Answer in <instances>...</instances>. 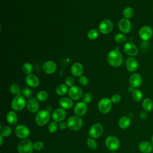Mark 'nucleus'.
Returning a JSON list of instances; mask_svg holds the SVG:
<instances>
[{"instance_id":"28","label":"nucleus","mask_w":153,"mask_h":153,"mask_svg":"<svg viewBox=\"0 0 153 153\" xmlns=\"http://www.w3.org/2000/svg\"><path fill=\"white\" fill-rule=\"evenodd\" d=\"M68 91V86L66 84H60L56 88V93L59 96L65 95Z\"/></svg>"},{"instance_id":"18","label":"nucleus","mask_w":153,"mask_h":153,"mask_svg":"<svg viewBox=\"0 0 153 153\" xmlns=\"http://www.w3.org/2000/svg\"><path fill=\"white\" fill-rule=\"evenodd\" d=\"M57 69V65L56 63L52 60H48L45 62L42 66V69L44 72L47 74H53Z\"/></svg>"},{"instance_id":"43","label":"nucleus","mask_w":153,"mask_h":153,"mask_svg":"<svg viewBox=\"0 0 153 153\" xmlns=\"http://www.w3.org/2000/svg\"><path fill=\"white\" fill-rule=\"evenodd\" d=\"M92 100V95L90 93H85L82 97V100L85 103H89Z\"/></svg>"},{"instance_id":"51","label":"nucleus","mask_w":153,"mask_h":153,"mask_svg":"<svg viewBox=\"0 0 153 153\" xmlns=\"http://www.w3.org/2000/svg\"><path fill=\"white\" fill-rule=\"evenodd\" d=\"M112 153H115V152H112Z\"/></svg>"},{"instance_id":"26","label":"nucleus","mask_w":153,"mask_h":153,"mask_svg":"<svg viewBox=\"0 0 153 153\" xmlns=\"http://www.w3.org/2000/svg\"><path fill=\"white\" fill-rule=\"evenodd\" d=\"M6 119L8 123L12 125L15 124L17 121V115L14 111H10L7 114Z\"/></svg>"},{"instance_id":"16","label":"nucleus","mask_w":153,"mask_h":153,"mask_svg":"<svg viewBox=\"0 0 153 153\" xmlns=\"http://www.w3.org/2000/svg\"><path fill=\"white\" fill-rule=\"evenodd\" d=\"M74 113L78 117L84 116L87 111V103L82 102H78L74 107Z\"/></svg>"},{"instance_id":"47","label":"nucleus","mask_w":153,"mask_h":153,"mask_svg":"<svg viewBox=\"0 0 153 153\" xmlns=\"http://www.w3.org/2000/svg\"><path fill=\"white\" fill-rule=\"evenodd\" d=\"M134 88L133 87H132V86H131V85H130V87H128L127 90H128V91H129V92H131V93H132V92L134 91Z\"/></svg>"},{"instance_id":"41","label":"nucleus","mask_w":153,"mask_h":153,"mask_svg":"<svg viewBox=\"0 0 153 153\" xmlns=\"http://www.w3.org/2000/svg\"><path fill=\"white\" fill-rule=\"evenodd\" d=\"M65 84L67 86H69L70 87L74 86L75 84V80L72 76H67L65 78Z\"/></svg>"},{"instance_id":"9","label":"nucleus","mask_w":153,"mask_h":153,"mask_svg":"<svg viewBox=\"0 0 153 153\" xmlns=\"http://www.w3.org/2000/svg\"><path fill=\"white\" fill-rule=\"evenodd\" d=\"M113 29V23L109 19L103 20L99 25V31L103 34L110 33Z\"/></svg>"},{"instance_id":"15","label":"nucleus","mask_w":153,"mask_h":153,"mask_svg":"<svg viewBox=\"0 0 153 153\" xmlns=\"http://www.w3.org/2000/svg\"><path fill=\"white\" fill-rule=\"evenodd\" d=\"M66 112L63 108H57L53 111L51 114V118L54 121L57 123L62 121L66 117Z\"/></svg>"},{"instance_id":"23","label":"nucleus","mask_w":153,"mask_h":153,"mask_svg":"<svg viewBox=\"0 0 153 153\" xmlns=\"http://www.w3.org/2000/svg\"><path fill=\"white\" fill-rule=\"evenodd\" d=\"M139 149L142 153H151L152 151L153 146L149 142L143 141L139 143Z\"/></svg>"},{"instance_id":"44","label":"nucleus","mask_w":153,"mask_h":153,"mask_svg":"<svg viewBox=\"0 0 153 153\" xmlns=\"http://www.w3.org/2000/svg\"><path fill=\"white\" fill-rule=\"evenodd\" d=\"M121 97L120 94H115L112 96V97L111 98V100L112 103H119L121 101Z\"/></svg>"},{"instance_id":"20","label":"nucleus","mask_w":153,"mask_h":153,"mask_svg":"<svg viewBox=\"0 0 153 153\" xmlns=\"http://www.w3.org/2000/svg\"><path fill=\"white\" fill-rule=\"evenodd\" d=\"M142 82V78L140 74L134 73L130 75L129 78V83L134 88L139 87Z\"/></svg>"},{"instance_id":"6","label":"nucleus","mask_w":153,"mask_h":153,"mask_svg":"<svg viewBox=\"0 0 153 153\" xmlns=\"http://www.w3.org/2000/svg\"><path fill=\"white\" fill-rule=\"evenodd\" d=\"M112 101L108 97H103L98 102V109L103 114L108 113L112 108Z\"/></svg>"},{"instance_id":"24","label":"nucleus","mask_w":153,"mask_h":153,"mask_svg":"<svg viewBox=\"0 0 153 153\" xmlns=\"http://www.w3.org/2000/svg\"><path fill=\"white\" fill-rule=\"evenodd\" d=\"M59 105L62 108L65 109H69L73 106V101L71 99L68 97H62L59 100Z\"/></svg>"},{"instance_id":"12","label":"nucleus","mask_w":153,"mask_h":153,"mask_svg":"<svg viewBox=\"0 0 153 153\" xmlns=\"http://www.w3.org/2000/svg\"><path fill=\"white\" fill-rule=\"evenodd\" d=\"M118 27L123 33H128L131 29V25L128 19L123 18L119 20Z\"/></svg>"},{"instance_id":"46","label":"nucleus","mask_w":153,"mask_h":153,"mask_svg":"<svg viewBox=\"0 0 153 153\" xmlns=\"http://www.w3.org/2000/svg\"><path fill=\"white\" fill-rule=\"evenodd\" d=\"M139 117L141 120L145 119L147 117V112H146L145 111L141 112L139 114Z\"/></svg>"},{"instance_id":"25","label":"nucleus","mask_w":153,"mask_h":153,"mask_svg":"<svg viewBox=\"0 0 153 153\" xmlns=\"http://www.w3.org/2000/svg\"><path fill=\"white\" fill-rule=\"evenodd\" d=\"M130 123V118L127 116H123L121 117L118 121V126L121 129H126L129 127Z\"/></svg>"},{"instance_id":"8","label":"nucleus","mask_w":153,"mask_h":153,"mask_svg":"<svg viewBox=\"0 0 153 153\" xmlns=\"http://www.w3.org/2000/svg\"><path fill=\"white\" fill-rule=\"evenodd\" d=\"M103 131V127L100 123H95L90 128L88 134L90 137L93 139L99 138L100 137Z\"/></svg>"},{"instance_id":"33","label":"nucleus","mask_w":153,"mask_h":153,"mask_svg":"<svg viewBox=\"0 0 153 153\" xmlns=\"http://www.w3.org/2000/svg\"><path fill=\"white\" fill-rule=\"evenodd\" d=\"M22 71L25 74H26L27 75L31 74L32 72L33 71V66L32 64L29 62L24 63L22 66Z\"/></svg>"},{"instance_id":"10","label":"nucleus","mask_w":153,"mask_h":153,"mask_svg":"<svg viewBox=\"0 0 153 153\" xmlns=\"http://www.w3.org/2000/svg\"><path fill=\"white\" fill-rule=\"evenodd\" d=\"M153 35L152 29L147 25L143 26L141 27L139 30V37L143 40L147 41L149 40Z\"/></svg>"},{"instance_id":"3","label":"nucleus","mask_w":153,"mask_h":153,"mask_svg":"<svg viewBox=\"0 0 153 153\" xmlns=\"http://www.w3.org/2000/svg\"><path fill=\"white\" fill-rule=\"evenodd\" d=\"M68 127L72 131L80 130L83 126V121L80 117L74 115L70 117L67 120Z\"/></svg>"},{"instance_id":"39","label":"nucleus","mask_w":153,"mask_h":153,"mask_svg":"<svg viewBox=\"0 0 153 153\" xmlns=\"http://www.w3.org/2000/svg\"><path fill=\"white\" fill-rule=\"evenodd\" d=\"M22 94L25 97H30L32 94V90L28 87H26L22 90Z\"/></svg>"},{"instance_id":"22","label":"nucleus","mask_w":153,"mask_h":153,"mask_svg":"<svg viewBox=\"0 0 153 153\" xmlns=\"http://www.w3.org/2000/svg\"><path fill=\"white\" fill-rule=\"evenodd\" d=\"M84 71V67L81 63L76 62L74 63L71 68V72L72 74L75 76H80L82 75Z\"/></svg>"},{"instance_id":"1","label":"nucleus","mask_w":153,"mask_h":153,"mask_svg":"<svg viewBox=\"0 0 153 153\" xmlns=\"http://www.w3.org/2000/svg\"><path fill=\"white\" fill-rule=\"evenodd\" d=\"M108 63L113 67L120 66L123 62V57L121 52L117 49L111 50L107 56Z\"/></svg>"},{"instance_id":"49","label":"nucleus","mask_w":153,"mask_h":153,"mask_svg":"<svg viewBox=\"0 0 153 153\" xmlns=\"http://www.w3.org/2000/svg\"><path fill=\"white\" fill-rule=\"evenodd\" d=\"M46 110H47L49 112L51 111V108L50 107V106H48L47 108V109Z\"/></svg>"},{"instance_id":"2","label":"nucleus","mask_w":153,"mask_h":153,"mask_svg":"<svg viewBox=\"0 0 153 153\" xmlns=\"http://www.w3.org/2000/svg\"><path fill=\"white\" fill-rule=\"evenodd\" d=\"M50 118V113L46 109L39 111L35 118L36 124L39 126H43L47 124Z\"/></svg>"},{"instance_id":"27","label":"nucleus","mask_w":153,"mask_h":153,"mask_svg":"<svg viewBox=\"0 0 153 153\" xmlns=\"http://www.w3.org/2000/svg\"><path fill=\"white\" fill-rule=\"evenodd\" d=\"M142 107L146 112H150L153 108V102L149 98L145 99L142 102Z\"/></svg>"},{"instance_id":"42","label":"nucleus","mask_w":153,"mask_h":153,"mask_svg":"<svg viewBox=\"0 0 153 153\" xmlns=\"http://www.w3.org/2000/svg\"><path fill=\"white\" fill-rule=\"evenodd\" d=\"M34 149L36 151H40L44 148V143L41 141H36L33 143Z\"/></svg>"},{"instance_id":"4","label":"nucleus","mask_w":153,"mask_h":153,"mask_svg":"<svg viewBox=\"0 0 153 153\" xmlns=\"http://www.w3.org/2000/svg\"><path fill=\"white\" fill-rule=\"evenodd\" d=\"M33 149V143L26 139L21 140L17 145L19 153H32Z\"/></svg>"},{"instance_id":"19","label":"nucleus","mask_w":153,"mask_h":153,"mask_svg":"<svg viewBox=\"0 0 153 153\" xmlns=\"http://www.w3.org/2000/svg\"><path fill=\"white\" fill-rule=\"evenodd\" d=\"M25 82L28 86L32 88L37 87L39 84V79L38 78L36 75L32 74L27 75L26 76Z\"/></svg>"},{"instance_id":"35","label":"nucleus","mask_w":153,"mask_h":153,"mask_svg":"<svg viewBox=\"0 0 153 153\" xmlns=\"http://www.w3.org/2000/svg\"><path fill=\"white\" fill-rule=\"evenodd\" d=\"M114 39L117 42L123 44L126 41L127 38L123 33H117L115 35V36L114 37Z\"/></svg>"},{"instance_id":"5","label":"nucleus","mask_w":153,"mask_h":153,"mask_svg":"<svg viewBox=\"0 0 153 153\" xmlns=\"http://www.w3.org/2000/svg\"><path fill=\"white\" fill-rule=\"evenodd\" d=\"M26 106V102L25 99L22 95L16 96L11 104V108L14 111H20L24 109V108Z\"/></svg>"},{"instance_id":"11","label":"nucleus","mask_w":153,"mask_h":153,"mask_svg":"<svg viewBox=\"0 0 153 153\" xmlns=\"http://www.w3.org/2000/svg\"><path fill=\"white\" fill-rule=\"evenodd\" d=\"M15 133L19 138L26 139L30 135V130L29 128L25 125H19L16 127Z\"/></svg>"},{"instance_id":"29","label":"nucleus","mask_w":153,"mask_h":153,"mask_svg":"<svg viewBox=\"0 0 153 153\" xmlns=\"http://www.w3.org/2000/svg\"><path fill=\"white\" fill-rule=\"evenodd\" d=\"M133 99L136 102H140L143 97L142 92L139 89H134L131 93Z\"/></svg>"},{"instance_id":"37","label":"nucleus","mask_w":153,"mask_h":153,"mask_svg":"<svg viewBox=\"0 0 153 153\" xmlns=\"http://www.w3.org/2000/svg\"><path fill=\"white\" fill-rule=\"evenodd\" d=\"M87 144L88 147L91 149H95L97 148V142L93 138H88L87 140Z\"/></svg>"},{"instance_id":"40","label":"nucleus","mask_w":153,"mask_h":153,"mask_svg":"<svg viewBox=\"0 0 153 153\" xmlns=\"http://www.w3.org/2000/svg\"><path fill=\"white\" fill-rule=\"evenodd\" d=\"M79 83L82 86H86L88 83V79L87 77L84 75H81L79 77Z\"/></svg>"},{"instance_id":"48","label":"nucleus","mask_w":153,"mask_h":153,"mask_svg":"<svg viewBox=\"0 0 153 153\" xmlns=\"http://www.w3.org/2000/svg\"><path fill=\"white\" fill-rule=\"evenodd\" d=\"M3 136L0 134V140H1V142H0V145H2V142H3Z\"/></svg>"},{"instance_id":"13","label":"nucleus","mask_w":153,"mask_h":153,"mask_svg":"<svg viewBox=\"0 0 153 153\" xmlns=\"http://www.w3.org/2000/svg\"><path fill=\"white\" fill-rule=\"evenodd\" d=\"M83 94L82 89L78 86H72L70 87L68 90V95L69 97L72 100H79L80 99Z\"/></svg>"},{"instance_id":"17","label":"nucleus","mask_w":153,"mask_h":153,"mask_svg":"<svg viewBox=\"0 0 153 153\" xmlns=\"http://www.w3.org/2000/svg\"><path fill=\"white\" fill-rule=\"evenodd\" d=\"M26 107L31 113L38 112L39 109L38 100L35 97H30L26 102Z\"/></svg>"},{"instance_id":"21","label":"nucleus","mask_w":153,"mask_h":153,"mask_svg":"<svg viewBox=\"0 0 153 153\" xmlns=\"http://www.w3.org/2000/svg\"><path fill=\"white\" fill-rule=\"evenodd\" d=\"M126 66L128 71L134 72L138 68V63L133 57H128L126 61Z\"/></svg>"},{"instance_id":"45","label":"nucleus","mask_w":153,"mask_h":153,"mask_svg":"<svg viewBox=\"0 0 153 153\" xmlns=\"http://www.w3.org/2000/svg\"><path fill=\"white\" fill-rule=\"evenodd\" d=\"M68 127L67 122L65 121H61L59 124V128L61 130H65Z\"/></svg>"},{"instance_id":"14","label":"nucleus","mask_w":153,"mask_h":153,"mask_svg":"<svg viewBox=\"0 0 153 153\" xmlns=\"http://www.w3.org/2000/svg\"><path fill=\"white\" fill-rule=\"evenodd\" d=\"M124 52L131 57L136 56L139 52L138 48L136 45L131 42H126L123 47Z\"/></svg>"},{"instance_id":"50","label":"nucleus","mask_w":153,"mask_h":153,"mask_svg":"<svg viewBox=\"0 0 153 153\" xmlns=\"http://www.w3.org/2000/svg\"><path fill=\"white\" fill-rule=\"evenodd\" d=\"M151 143L152 145V146H153V135L152 136V138H151Z\"/></svg>"},{"instance_id":"31","label":"nucleus","mask_w":153,"mask_h":153,"mask_svg":"<svg viewBox=\"0 0 153 153\" xmlns=\"http://www.w3.org/2000/svg\"><path fill=\"white\" fill-rule=\"evenodd\" d=\"M123 14L124 18L128 19L133 17L134 14V10L131 7H127L125 8H124L123 11Z\"/></svg>"},{"instance_id":"7","label":"nucleus","mask_w":153,"mask_h":153,"mask_svg":"<svg viewBox=\"0 0 153 153\" xmlns=\"http://www.w3.org/2000/svg\"><path fill=\"white\" fill-rule=\"evenodd\" d=\"M105 145L110 151H116L120 146L119 139L114 136H109L105 139Z\"/></svg>"},{"instance_id":"34","label":"nucleus","mask_w":153,"mask_h":153,"mask_svg":"<svg viewBox=\"0 0 153 153\" xmlns=\"http://www.w3.org/2000/svg\"><path fill=\"white\" fill-rule=\"evenodd\" d=\"M99 36V30L96 29H91L87 32V37L90 40H94Z\"/></svg>"},{"instance_id":"30","label":"nucleus","mask_w":153,"mask_h":153,"mask_svg":"<svg viewBox=\"0 0 153 153\" xmlns=\"http://www.w3.org/2000/svg\"><path fill=\"white\" fill-rule=\"evenodd\" d=\"M10 90L13 94H15L16 96L21 95L22 94V90H21L19 85L17 84H11L10 88Z\"/></svg>"},{"instance_id":"36","label":"nucleus","mask_w":153,"mask_h":153,"mask_svg":"<svg viewBox=\"0 0 153 153\" xmlns=\"http://www.w3.org/2000/svg\"><path fill=\"white\" fill-rule=\"evenodd\" d=\"M11 133V128L8 126H4L1 129V134L3 137H8Z\"/></svg>"},{"instance_id":"38","label":"nucleus","mask_w":153,"mask_h":153,"mask_svg":"<svg viewBox=\"0 0 153 153\" xmlns=\"http://www.w3.org/2000/svg\"><path fill=\"white\" fill-rule=\"evenodd\" d=\"M58 127H59V126H57V122L52 121L48 126V130L50 133H54L57 131Z\"/></svg>"},{"instance_id":"32","label":"nucleus","mask_w":153,"mask_h":153,"mask_svg":"<svg viewBox=\"0 0 153 153\" xmlns=\"http://www.w3.org/2000/svg\"><path fill=\"white\" fill-rule=\"evenodd\" d=\"M36 99L41 102H44L47 100L48 97V93L45 90H41L38 91L36 94Z\"/></svg>"}]
</instances>
